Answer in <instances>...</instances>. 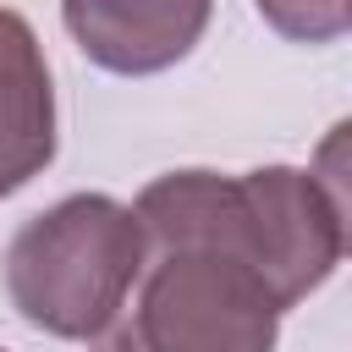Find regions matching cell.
Wrapping results in <instances>:
<instances>
[{"instance_id":"6da1fadb","label":"cell","mask_w":352,"mask_h":352,"mask_svg":"<svg viewBox=\"0 0 352 352\" xmlns=\"http://www.w3.org/2000/svg\"><path fill=\"white\" fill-rule=\"evenodd\" d=\"M148 248H209L264 280L275 308H297L319 292L341 258L336 214L308 170L258 165L242 176L170 170L138 192Z\"/></svg>"},{"instance_id":"7a4b0ae2","label":"cell","mask_w":352,"mask_h":352,"mask_svg":"<svg viewBox=\"0 0 352 352\" xmlns=\"http://www.w3.org/2000/svg\"><path fill=\"white\" fill-rule=\"evenodd\" d=\"M148 236L110 192H72L33 214L6 248L11 308L60 341H99L143 280Z\"/></svg>"},{"instance_id":"3957f363","label":"cell","mask_w":352,"mask_h":352,"mask_svg":"<svg viewBox=\"0 0 352 352\" xmlns=\"http://www.w3.org/2000/svg\"><path fill=\"white\" fill-rule=\"evenodd\" d=\"M138 302L94 352H275L280 308L253 270L209 248H154Z\"/></svg>"},{"instance_id":"277c9868","label":"cell","mask_w":352,"mask_h":352,"mask_svg":"<svg viewBox=\"0 0 352 352\" xmlns=\"http://www.w3.org/2000/svg\"><path fill=\"white\" fill-rule=\"evenodd\" d=\"M209 11L214 0H60L72 44L116 77H154L176 66L204 38Z\"/></svg>"},{"instance_id":"5b68a950","label":"cell","mask_w":352,"mask_h":352,"mask_svg":"<svg viewBox=\"0 0 352 352\" xmlns=\"http://www.w3.org/2000/svg\"><path fill=\"white\" fill-rule=\"evenodd\" d=\"M55 160V88L44 44L22 11L0 6V198L22 192Z\"/></svg>"},{"instance_id":"8992f818","label":"cell","mask_w":352,"mask_h":352,"mask_svg":"<svg viewBox=\"0 0 352 352\" xmlns=\"http://www.w3.org/2000/svg\"><path fill=\"white\" fill-rule=\"evenodd\" d=\"M336 214V236H341V253H352V116L336 121L319 148H314V170H308Z\"/></svg>"},{"instance_id":"52a82bcc","label":"cell","mask_w":352,"mask_h":352,"mask_svg":"<svg viewBox=\"0 0 352 352\" xmlns=\"http://www.w3.org/2000/svg\"><path fill=\"white\" fill-rule=\"evenodd\" d=\"M258 16L297 44H330L352 28V0H253Z\"/></svg>"},{"instance_id":"ba28073f","label":"cell","mask_w":352,"mask_h":352,"mask_svg":"<svg viewBox=\"0 0 352 352\" xmlns=\"http://www.w3.org/2000/svg\"><path fill=\"white\" fill-rule=\"evenodd\" d=\"M0 352H6V346H0Z\"/></svg>"}]
</instances>
